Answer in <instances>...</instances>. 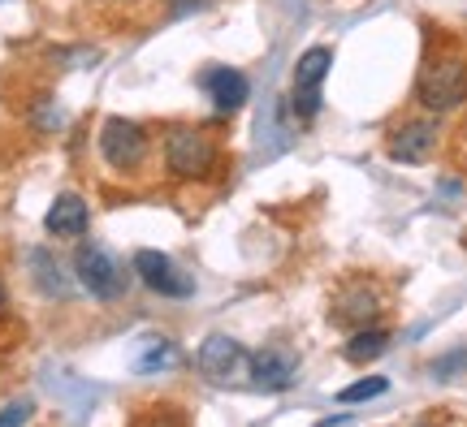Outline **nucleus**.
Segmentation results:
<instances>
[{
    "label": "nucleus",
    "mask_w": 467,
    "mask_h": 427,
    "mask_svg": "<svg viewBox=\"0 0 467 427\" xmlns=\"http://www.w3.org/2000/svg\"><path fill=\"white\" fill-rule=\"evenodd\" d=\"M195 367L217 389H243V384H251V350L243 341H234L230 332H208L200 341Z\"/></svg>",
    "instance_id": "nucleus-1"
},
{
    "label": "nucleus",
    "mask_w": 467,
    "mask_h": 427,
    "mask_svg": "<svg viewBox=\"0 0 467 427\" xmlns=\"http://www.w3.org/2000/svg\"><path fill=\"white\" fill-rule=\"evenodd\" d=\"M416 99L429 113H451L467 104V61L463 56H433L420 69Z\"/></svg>",
    "instance_id": "nucleus-2"
},
{
    "label": "nucleus",
    "mask_w": 467,
    "mask_h": 427,
    "mask_svg": "<svg viewBox=\"0 0 467 427\" xmlns=\"http://www.w3.org/2000/svg\"><path fill=\"white\" fill-rule=\"evenodd\" d=\"M217 165V143L200 126H169L165 130V168L182 181H200Z\"/></svg>",
    "instance_id": "nucleus-3"
},
{
    "label": "nucleus",
    "mask_w": 467,
    "mask_h": 427,
    "mask_svg": "<svg viewBox=\"0 0 467 427\" xmlns=\"http://www.w3.org/2000/svg\"><path fill=\"white\" fill-rule=\"evenodd\" d=\"M69 268H74L78 285H83L91 298H100V302L126 298V268H121L104 247H96V242H83Z\"/></svg>",
    "instance_id": "nucleus-4"
},
{
    "label": "nucleus",
    "mask_w": 467,
    "mask_h": 427,
    "mask_svg": "<svg viewBox=\"0 0 467 427\" xmlns=\"http://www.w3.org/2000/svg\"><path fill=\"white\" fill-rule=\"evenodd\" d=\"M100 156L104 165L117 168V173H134L148 160V134H143V126H134L126 117H109L100 126Z\"/></svg>",
    "instance_id": "nucleus-5"
},
{
    "label": "nucleus",
    "mask_w": 467,
    "mask_h": 427,
    "mask_svg": "<svg viewBox=\"0 0 467 427\" xmlns=\"http://www.w3.org/2000/svg\"><path fill=\"white\" fill-rule=\"evenodd\" d=\"M134 272H139V280L148 285L151 294L161 298H191L195 294V277L186 272L178 259H169L165 250H139L134 255Z\"/></svg>",
    "instance_id": "nucleus-6"
},
{
    "label": "nucleus",
    "mask_w": 467,
    "mask_h": 427,
    "mask_svg": "<svg viewBox=\"0 0 467 427\" xmlns=\"http://www.w3.org/2000/svg\"><path fill=\"white\" fill-rule=\"evenodd\" d=\"M299 380V354L290 345H265L251 354V384L265 393H285Z\"/></svg>",
    "instance_id": "nucleus-7"
},
{
    "label": "nucleus",
    "mask_w": 467,
    "mask_h": 427,
    "mask_svg": "<svg viewBox=\"0 0 467 427\" xmlns=\"http://www.w3.org/2000/svg\"><path fill=\"white\" fill-rule=\"evenodd\" d=\"M342 329H364V324H377L381 315V290L368 285V280H350L334 294V307H329Z\"/></svg>",
    "instance_id": "nucleus-8"
},
{
    "label": "nucleus",
    "mask_w": 467,
    "mask_h": 427,
    "mask_svg": "<svg viewBox=\"0 0 467 427\" xmlns=\"http://www.w3.org/2000/svg\"><path fill=\"white\" fill-rule=\"evenodd\" d=\"M437 151V121L433 117H416L402 121L399 130L389 134V160L394 165H424Z\"/></svg>",
    "instance_id": "nucleus-9"
},
{
    "label": "nucleus",
    "mask_w": 467,
    "mask_h": 427,
    "mask_svg": "<svg viewBox=\"0 0 467 427\" xmlns=\"http://www.w3.org/2000/svg\"><path fill=\"white\" fill-rule=\"evenodd\" d=\"M200 86L208 91V99H213L217 113H238L251 96L247 74H243V69H230V66H208L200 74Z\"/></svg>",
    "instance_id": "nucleus-10"
},
{
    "label": "nucleus",
    "mask_w": 467,
    "mask_h": 427,
    "mask_svg": "<svg viewBox=\"0 0 467 427\" xmlns=\"http://www.w3.org/2000/svg\"><path fill=\"white\" fill-rule=\"evenodd\" d=\"M87 220H91V212H87L83 195L66 190V195L52 198L48 216H44V229H48L52 238H83V233H87Z\"/></svg>",
    "instance_id": "nucleus-11"
},
{
    "label": "nucleus",
    "mask_w": 467,
    "mask_h": 427,
    "mask_svg": "<svg viewBox=\"0 0 467 427\" xmlns=\"http://www.w3.org/2000/svg\"><path fill=\"white\" fill-rule=\"evenodd\" d=\"M31 277H35V285L44 290V298H69L74 268H66L52 250H31Z\"/></svg>",
    "instance_id": "nucleus-12"
},
{
    "label": "nucleus",
    "mask_w": 467,
    "mask_h": 427,
    "mask_svg": "<svg viewBox=\"0 0 467 427\" xmlns=\"http://www.w3.org/2000/svg\"><path fill=\"white\" fill-rule=\"evenodd\" d=\"M182 362V350L169 341V337H148L134 354V371L139 376H156V371H173Z\"/></svg>",
    "instance_id": "nucleus-13"
},
{
    "label": "nucleus",
    "mask_w": 467,
    "mask_h": 427,
    "mask_svg": "<svg viewBox=\"0 0 467 427\" xmlns=\"http://www.w3.org/2000/svg\"><path fill=\"white\" fill-rule=\"evenodd\" d=\"M385 350H389V329H377V324H364V329L350 332V341L342 345V354L350 362H372L381 359Z\"/></svg>",
    "instance_id": "nucleus-14"
},
{
    "label": "nucleus",
    "mask_w": 467,
    "mask_h": 427,
    "mask_svg": "<svg viewBox=\"0 0 467 427\" xmlns=\"http://www.w3.org/2000/svg\"><path fill=\"white\" fill-rule=\"evenodd\" d=\"M334 69V48L329 44H317V48H307L295 61V83H325V74Z\"/></svg>",
    "instance_id": "nucleus-15"
},
{
    "label": "nucleus",
    "mask_w": 467,
    "mask_h": 427,
    "mask_svg": "<svg viewBox=\"0 0 467 427\" xmlns=\"http://www.w3.org/2000/svg\"><path fill=\"white\" fill-rule=\"evenodd\" d=\"M385 389H389L385 376H364V380H355V384H347V389L337 393V402H342V406H364L372 397H381Z\"/></svg>",
    "instance_id": "nucleus-16"
},
{
    "label": "nucleus",
    "mask_w": 467,
    "mask_h": 427,
    "mask_svg": "<svg viewBox=\"0 0 467 427\" xmlns=\"http://www.w3.org/2000/svg\"><path fill=\"white\" fill-rule=\"evenodd\" d=\"M290 104H295V117H299V121H312V117L320 113V83H295Z\"/></svg>",
    "instance_id": "nucleus-17"
},
{
    "label": "nucleus",
    "mask_w": 467,
    "mask_h": 427,
    "mask_svg": "<svg viewBox=\"0 0 467 427\" xmlns=\"http://www.w3.org/2000/svg\"><path fill=\"white\" fill-rule=\"evenodd\" d=\"M463 371H467V345L433 359V380H454V376H463Z\"/></svg>",
    "instance_id": "nucleus-18"
},
{
    "label": "nucleus",
    "mask_w": 467,
    "mask_h": 427,
    "mask_svg": "<svg viewBox=\"0 0 467 427\" xmlns=\"http://www.w3.org/2000/svg\"><path fill=\"white\" fill-rule=\"evenodd\" d=\"M35 414L31 402H17V406H9V411H0V427H14V423H26Z\"/></svg>",
    "instance_id": "nucleus-19"
},
{
    "label": "nucleus",
    "mask_w": 467,
    "mask_h": 427,
    "mask_svg": "<svg viewBox=\"0 0 467 427\" xmlns=\"http://www.w3.org/2000/svg\"><path fill=\"white\" fill-rule=\"evenodd\" d=\"M203 5H213V0H169V14L186 17V14H195V9H203Z\"/></svg>",
    "instance_id": "nucleus-20"
},
{
    "label": "nucleus",
    "mask_w": 467,
    "mask_h": 427,
    "mask_svg": "<svg viewBox=\"0 0 467 427\" xmlns=\"http://www.w3.org/2000/svg\"><path fill=\"white\" fill-rule=\"evenodd\" d=\"M0 307H5V290H0Z\"/></svg>",
    "instance_id": "nucleus-21"
}]
</instances>
